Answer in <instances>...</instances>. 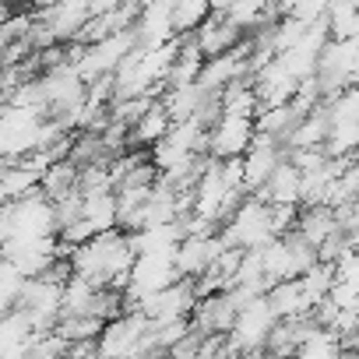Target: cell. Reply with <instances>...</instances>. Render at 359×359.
<instances>
[{
	"instance_id": "cell-3",
	"label": "cell",
	"mask_w": 359,
	"mask_h": 359,
	"mask_svg": "<svg viewBox=\"0 0 359 359\" xmlns=\"http://www.w3.org/2000/svg\"><path fill=\"white\" fill-rule=\"evenodd\" d=\"M194 43L201 46V53L205 57H219V53H229V50H236V43L247 36L236 22H229L226 15H219V11H212L194 32Z\"/></svg>"
},
{
	"instance_id": "cell-1",
	"label": "cell",
	"mask_w": 359,
	"mask_h": 359,
	"mask_svg": "<svg viewBox=\"0 0 359 359\" xmlns=\"http://www.w3.org/2000/svg\"><path fill=\"white\" fill-rule=\"evenodd\" d=\"M254 116H240V113H222L212 127H208V155L212 158H236L250 148L254 141Z\"/></svg>"
},
{
	"instance_id": "cell-6",
	"label": "cell",
	"mask_w": 359,
	"mask_h": 359,
	"mask_svg": "<svg viewBox=\"0 0 359 359\" xmlns=\"http://www.w3.org/2000/svg\"><path fill=\"white\" fill-rule=\"evenodd\" d=\"M78 172H81L78 162H71V158H53V162L43 169V176H39V191H43L50 201L67 198L71 191H78Z\"/></svg>"
},
{
	"instance_id": "cell-2",
	"label": "cell",
	"mask_w": 359,
	"mask_h": 359,
	"mask_svg": "<svg viewBox=\"0 0 359 359\" xmlns=\"http://www.w3.org/2000/svg\"><path fill=\"white\" fill-rule=\"evenodd\" d=\"M226 240L219 233H198V236H184L172 250V268L180 278H198L201 271H208L215 264V257L222 254Z\"/></svg>"
},
{
	"instance_id": "cell-8",
	"label": "cell",
	"mask_w": 359,
	"mask_h": 359,
	"mask_svg": "<svg viewBox=\"0 0 359 359\" xmlns=\"http://www.w3.org/2000/svg\"><path fill=\"white\" fill-rule=\"evenodd\" d=\"M299 219V205H271V233L285 236L289 229H296Z\"/></svg>"
},
{
	"instance_id": "cell-9",
	"label": "cell",
	"mask_w": 359,
	"mask_h": 359,
	"mask_svg": "<svg viewBox=\"0 0 359 359\" xmlns=\"http://www.w3.org/2000/svg\"><path fill=\"white\" fill-rule=\"evenodd\" d=\"M327 8H331V0H299L296 4V18L299 22H306V25H313V22H320V18H327Z\"/></svg>"
},
{
	"instance_id": "cell-5",
	"label": "cell",
	"mask_w": 359,
	"mask_h": 359,
	"mask_svg": "<svg viewBox=\"0 0 359 359\" xmlns=\"http://www.w3.org/2000/svg\"><path fill=\"white\" fill-rule=\"evenodd\" d=\"M172 127V116L169 109L162 106V99H151V106L130 123V144H141V148H151L155 141H162Z\"/></svg>"
},
{
	"instance_id": "cell-10",
	"label": "cell",
	"mask_w": 359,
	"mask_h": 359,
	"mask_svg": "<svg viewBox=\"0 0 359 359\" xmlns=\"http://www.w3.org/2000/svg\"><path fill=\"white\" fill-rule=\"evenodd\" d=\"M18 4H22V0H0V8H11V11H15Z\"/></svg>"
},
{
	"instance_id": "cell-4",
	"label": "cell",
	"mask_w": 359,
	"mask_h": 359,
	"mask_svg": "<svg viewBox=\"0 0 359 359\" xmlns=\"http://www.w3.org/2000/svg\"><path fill=\"white\" fill-rule=\"evenodd\" d=\"M299 180H303L299 165L292 158H282L271 169V176L264 180L257 191H250V194L261 198V201H268V205H299Z\"/></svg>"
},
{
	"instance_id": "cell-7",
	"label": "cell",
	"mask_w": 359,
	"mask_h": 359,
	"mask_svg": "<svg viewBox=\"0 0 359 359\" xmlns=\"http://www.w3.org/2000/svg\"><path fill=\"white\" fill-rule=\"evenodd\" d=\"M85 198V219L95 226V233L113 229L120 222V208H116V191H102V194H81Z\"/></svg>"
}]
</instances>
